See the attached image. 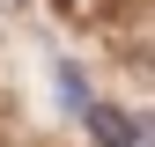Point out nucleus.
<instances>
[{"mask_svg":"<svg viewBox=\"0 0 155 147\" xmlns=\"http://www.w3.org/2000/svg\"><path fill=\"white\" fill-rule=\"evenodd\" d=\"M59 96H67V110H81V118H89V81H81L67 59H59Z\"/></svg>","mask_w":155,"mask_h":147,"instance_id":"nucleus-2","label":"nucleus"},{"mask_svg":"<svg viewBox=\"0 0 155 147\" xmlns=\"http://www.w3.org/2000/svg\"><path fill=\"white\" fill-rule=\"evenodd\" d=\"M81 125H89L104 147H133V140H140V125H126L118 110H104V103H89V118H81Z\"/></svg>","mask_w":155,"mask_h":147,"instance_id":"nucleus-1","label":"nucleus"}]
</instances>
